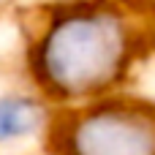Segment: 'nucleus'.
<instances>
[{"mask_svg":"<svg viewBox=\"0 0 155 155\" xmlns=\"http://www.w3.org/2000/svg\"><path fill=\"white\" fill-rule=\"evenodd\" d=\"M147 52L134 0H49L27 27L25 74L52 109L76 106L125 90Z\"/></svg>","mask_w":155,"mask_h":155,"instance_id":"nucleus-1","label":"nucleus"},{"mask_svg":"<svg viewBox=\"0 0 155 155\" xmlns=\"http://www.w3.org/2000/svg\"><path fill=\"white\" fill-rule=\"evenodd\" d=\"M49 155H155V101L139 93L52 109L44 128Z\"/></svg>","mask_w":155,"mask_h":155,"instance_id":"nucleus-2","label":"nucleus"},{"mask_svg":"<svg viewBox=\"0 0 155 155\" xmlns=\"http://www.w3.org/2000/svg\"><path fill=\"white\" fill-rule=\"evenodd\" d=\"M52 106L33 90L0 93V147L41 136L49 123Z\"/></svg>","mask_w":155,"mask_h":155,"instance_id":"nucleus-3","label":"nucleus"},{"mask_svg":"<svg viewBox=\"0 0 155 155\" xmlns=\"http://www.w3.org/2000/svg\"><path fill=\"white\" fill-rule=\"evenodd\" d=\"M136 8L142 11L144 22H147V33H150V46L155 49V0H134Z\"/></svg>","mask_w":155,"mask_h":155,"instance_id":"nucleus-4","label":"nucleus"}]
</instances>
